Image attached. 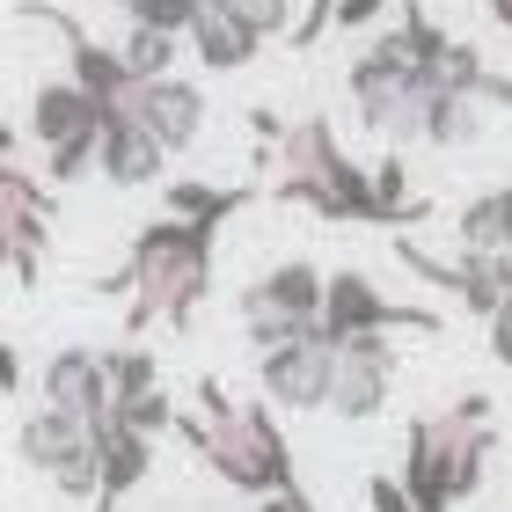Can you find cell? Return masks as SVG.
<instances>
[{
  "instance_id": "cell-28",
  "label": "cell",
  "mask_w": 512,
  "mask_h": 512,
  "mask_svg": "<svg viewBox=\"0 0 512 512\" xmlns=\"http://www.w3.org/2000/svg\"><path fill=\"white\" fill-rule=\"evenodd\" d=\"M15 388H22V359L0 344V395H15Z\"/></svg>"
},
{
  "instance_id": "cell-18",
  "label": "cell",
  "mask_w": 512,
  "mask_h": 512,
  "mask_svg": "<svg viewBox=\"0 0 512 512\" xmlns=\"http://www.w3.org/2000/svg\"><path fill=\"white\" fill-rule=\"evenodd\" d=\"M417 139H425V147H476V139H483V103L476 96H432L425 103V132H417Z\"/></svg>"
},
{
  "instance_id": "cell-25",
  "label": "cell",
  "mask_w": 512,
  "mask_h": 512,
  "mask_svg": "<svg viewBox=\"0 0 512 512\" xmlns=\"http://www.w3.org/2000/svg\"><path fill=\"white\" fill-rule=\"evenodd\" d=\"M366 505H374V512H410V498H403V483H395V476L366 483Z\"/></svg>"
},
{
  "instance_id": "cell-23",
  "label": "cell",
  "mask_w": 512,
  "mask_h": 512,
  "mask_svg": "<svg viewBox=\"0 0 512 512\" xmlns=\"http://www.w3.org/2000/svg\"><path fill=\"white\" fill-rule=\"evenodd\" d=\"M205 8V0H132V30H161V37H176L183 44V30H191V15Z\"/></svg>"
},
{
  "instance_id": "cell-16",
  "label": "cell",
  "mask_w": 512,
  "mask_h": 512,
  "mask_svg": "<svg viewBox=\"0 0 512 512\" xmlns=\"http://www.w3.org/2000/svg\"><path fill=\"white\" fill-rule=\"evenodd\" d=\"M183 37H191V52L213 66V74H235V66H249V59H256V37H249L227 8H213V0H205V8L191 15V30H183Z\"/></svg>"
},
{
  "instance_id": "cell-33",
  "label": "cell",
  "mask_w": 512,
  "mask_h": 512,
  "mask_svg": "<svg viewBox=\"0 0 512 512\" xmlns=\"http://www.w3.org/2000/svg\"><path fill=\"white\" fill-rule=\"evenodd\" d=\"M213 8H220V0H213Z\"/></svg>"
},
{
  "instance_id": "cell-8",
  "label": "cell",
  "mask_w": 512,
  "mask_h": 512,
  "mask_svg": "<svg viewBox=\"0 0 512 512\" xmlns=\"http://www.w3.org/2000/svg\"><path fill=\"white\" fill-rule=\"evenodd\" d=\"M15 447L37 476H52L66 498H81V505L96 498V432L88 425H74V417H59V410H30L22 432H15Z\"/></svg>"
},
{
  "instance_id": "cell-3",
  "label": "cell",
  "mask_w": 512,
  "mask_h": 512,
  "mask_svg": "<svg viewBox=\"0 0 512 512\" xmlns=\"http://www.w3.org/2000/svg\"><path fill=\"white\" fill-rule=\"evenodd\" d=\"M491 447H498V403L491 395H461L454 410L417 417L403 476H395L403 498H410V512H454L461 498H476Z\"/></svg>"
},
{
  "instance_id": "cell-5",
  "label": "cell",
  "mask_w": 512,
  "mask_h": 512,
  "mask_svg": "<svg viewBox=\"0 0 512 512\" xmlns=\"http://www.w3.org/2000/svg\"><path fill=\"white\" fill-rule=\"evenodd\" d=\"M315 330H322V344H344V337H388V330H439V315L381 293L366 271H337V278H322Z\"/></svg>"
},
{
  "instance_id": "cell-19",
  "label": "cell",
  "mask_w": 512,
  "mask_h": 512,
  "mask_svg": "<svg viewBox=\"0 0 512 512\" xmlns=\"http://www.w3.org/2000/svg\"><path fill=\"white\" fill-rule=\"evenodd\" d=\"M118 66H125L132 81H161V74H176V37H161V30H125Z\"/></svg>"
},
{
  "instance_id": "cell-17",
  "label": "cell",
  "mask_w": 512,
  "mask_h": 512,
  "mask_svg": "<svg viewBox=\"0 0 512 512\" xmlns=\"http://www.w3.org/2000/svg\"><path fill=\"white\" fill-rule=\"evenodd\" d=\"M249 205V191L235 183V191H213V183H169V220L198 227V235H220V220H235Z\"/></svg>"
},
{
  "instance_id": "cell-10",
  "label": "cell",
  "mask_w": 512,
  "mask_h": 512,
  "mask_svg": "<svg viewBox=\"0 0 512 512\" xmlns=\"http://www.w3.org/2000/svg\"><path fill=\"white\" fill-rule=\"evenodd\" d=\"M395 388V344L388 337H344L330 344V381H322V410L337 417H381Z\"/></svg>"
},
{
  "instance_id": "cell-21",
  "label": "cell",
  "mask_w": 512,
  "mask_h": 512,
  "mask_svg": "<svg viewBox=\"0 0 512 512\" xmlns=\"http://www.w3.org/2000/svg\"><path fill=\"white\" fill-rule=\"evenodd\" d=\"M110 425H125V432H139V439H161V432L176 425L169 388H147V395H132V403H118V410H110Z\"/></svg>"
},
{
  "instance_id": "cell-26",
  "label": "cell",
  "mask_w": 512,
  "mask_h": 512,
  "mask_svg": "<svg viewBox=\"0 0 512 512\" xmlns=\"http://www.w3.org/2000/svg\"><path fill=\"white\" fill-rule=\"evenodd\" d=\"M330 8H337V0H308V15L293 22V44H315L322 30H330Z\"/></svg>"
},
{
  "instance_id": "cell-32",
  "label": "cell",
  "mask_w": 512,
  "mask_h": 512,
  "mask_svg": "<svg viewBox=\"0 0 512 512\" xmlns=\"http://www.w3.org/2000/svg\"><path fill=\"white\" fill-rule=\"evenodd\" d=\"M118 8H132V0H118Z\"/></svg>"
},
{
  "instance_id": "cell-27",
  "label": "cell",
  "mask_w": 512,
  "mask_h": 512,
  "mask_svg": "<svg viewBox=\"0 0 512 512\" xmlns=\"http://www.w3.org/2000/svg\"><path fill=\"white\" fill-rule=\"evenodd\" d=\"M491 359H498V366H512V300L491 315Z\"/></svg>"
},
{
  "instance_id": "cell-24",
  "label": "cell",
  "mask_w": 512,
  "mask_h": 512,
  "mask_svg": "<svg viewBox=\"0 0 512 512\" xmlns=\"http://www.w3.org/2000/svg\"><path fill=\"white\" fill-rule=\"evenodd\" d=\"M381 8H388V0H337L330 22H337V30H366V22H374Z\"/></svg>"
},
{
  "instance_id": "cell-14",
  "label": "cell",
  "mask_w": 512,
  "mask_h": 512,
  "mask_svg": "<svg viewBox=\"0 0 512 512\" xmlns=\"http://www.w3.org/2000/svg\"><path fill=\"white\" fill-rule=\"evenodd\" d=\"M147 469H154V439H139V432H125V425H103L96 432V512H118L139 483H147Z\"/></svg>"
},
{
  "instance_id": "cell-29",
  "label": "cell",
  "mask_w": 512,
  "mask_h": 512,
  "mask_svg": "<svg viewBox=\"0 0 512 512\" xmlns=\"http://www.w3.org/2000/svg\"><path fill=\"white\" fill-rule=\"evenodd\" d=\"M491 198H498V242L512 249V183H505V191H491Z\"/></svg>"
},
{
  "instance_id": "cell-31",
  "label": "cell",
  "mask_w": 512,
  "mask_h": 512,
  "mask_svg": "<svg viewBox=\"0 0 512 512\" xmlns=\"http://www.w3.org/2000/svg\"><path fill=\"white\" fill-rule=\"evenodd\" d=\"M491 22H498V30H512V0H491Z\"/></svg>"
},
{
  "instance_id": "cell-2",
  "label": "cell",
  "mask_w": 512,
  "mask_h": 512,
  "mask_svg": "<svg viewBox=\"0 0 512 512\" xmlns=\"http://www.w3.org/2000/svg\"><path fill=\"white\" fill-rule=\"evenodd\" d=\"M103 293H132L125 322L132 330H154V322H169V330H191L198 300L213 293V235H198V227L183 220H147L132 235V256L125 271L110 278Z\"/></svg>"
},
{
  "instance_id": "cell-13",
  "label": "cell",
  "mask_w": 512,
  "mask_h": 512,
  "mask_svg": "<svg viewBox=\"0 0 512 512\" xmlns=\"http://www.w3.org/2000/svg\"><path fill=\"white\" fill-rule=\"evenodd\" d=\"M44 410L74 417V425L103 432L110 425V388H103V352H52L44 359Z\"/></svg>"
},
{
  "instance_id": "cell-9",
  "label": "cell",
  "mask_w": 512,
  "mask_h": 512,
  "mask_svg": "<svg viewBox=\"0 0 512 512\" xmlns=\"http://www.w3.org/2000/svg\"><path fill=\"white\" fill-rule=\"evenodd\" d=\"M44 249H52V191L37 176H22L15 161H0V264L22 286H37Z\"/></svg>"
},
{
  "instance_id": "cell-4",
  "label": "cell",
  "mask_w": 512,
  "mask_h": 512,
  "mask_svg": "<svg viewBox=\"0 0 512 512\" xmlns=\"http://www.w3.org/2000/svg\"><path fill=\"white\" fill-rule=\"evenodd\" d=\"M271 191L286 205H308L322 220H374L381 227V205H374V183L352 154L337 147V132L322 118H300L293 132H278V176Z\"/></svg>"
},
{
  "instance_id": "cell-22",
  "label": "cell",
  "mask_w": 512,
  "mask_h": 512,
  "mask_svg": "<svg viewBox=\"0 0 512 512\" xmlns=\"http://www.w3.org/2000/svg\"><path fill=\"white\" fill-rule=\"evenodd\" d=\"M220 8L235 15L256 44H264V37H293V0H220Z\"/></svg>"
},
{
  "instance_id": "cell-20",
  "label": "cell",
  "mask_w": 512,
  "mask_h": 512,
  "mask_svg": "<svg viewBox=\"0 0 512 512\" xmlns=\"http://www.w3.org/2000/svg\"><path fill=\"white\" fill-rule=\"evenodd\" d=\"M103 388H110V410L132 403V395H147V388H161L154 352H103Z\"/></svg>"
},
{
  "instance_id": "cell-30",
  "label": "cell",
  "mask_w": 512,
  "mask_h": 512,
  "mask_svg": "<svg viewBox=\"0 0 512 512\" xmlns=\"http://www.w3.org/2000/svg\"><path fill=\"white\" fill-rule=\"evenodd\" d=\"M0 161H15V125L0 118Z\"/></svg>"
},
{
  "instance_id": "cell-12",
  "label": "cell",
  "mask_w": 512,
  "mask_h": 512,
  "mask_svg": "<svg viewBox=\"0 0 512 512\" xmlns=\"http://www.w3.org/2000/svg\"><path fill=\"white\" fill-rule=\"evenodd\" d=\"M256 381L278 410H322V381H330V344L322 330H300L286 344H271L264 359H256Z\"/></svg>"
},
{
  "instance_id": "cell-6",
  "label": "cell",
  "mask_w": 512,
  "mask_h": 512,
  "mask_svg": "<svg viewBox=\"0 0 512 512\" xmlns=\"http://www.w3.org/2000/svg\"><path fill=\"white\" fill-rule=\"evenodd\" d=\"M30 139L44 147V161H52L59 183H74L96 169V139H103V110L81 96L74 81H44L30 96Z\"/></svg>"
},
{
  "instance_id": "cell-7",
  "label": "cell",
  "mask_w": 512,
  "mask_h": 512,
  "mask_svg": "<svg viewBox=\"0 0 512 512\" xmlns=\"http://www.w3.org/2000/svg\"><path fill=\"white\" fill-rule=\"evenodd\" d=\"M315 315H322V271L300 264V256H293V264H278V271H264L242 293V322H249L256 352H271V344L315 330Z\"/></svg>"
},
{
  "instance_id": "cell-1",
  "label": "cell",
  "mask_w": 512,
  "mask_h": 512,
  "mask_svg": "<svg viewBox=\"0 0 512 512\" xmlns=\"http://www.w3.org/2000/svg\"><path fill=\"white\" fill-rule=\"evenodd\" d=\"M198 403H205V417L183 425V432L198 439L205 469H213L220 483H235L242 498H271L278 512H315L308 498H300L293 447H286V432H278V417L264 403H235L213 374L198 381Z\"/></svg>"
},
{
  "instance_id": "cell-15",
  "label": "cell",
  "mask_w": 512,
  "mask_h": 512,
  "mask_svg": "<svg viewBox=\"0 0 512 512\" xmlns=\"http://www.w3.org/2000/svg\"><path fill=\"white\" fill-rule=\"evenodd\" d=\"M161 169H169V154H161L139 125H103V139H96V176H110L118 191H139V183H161Z\"/></svg>"
},
{
  "instance_id": "cell-11",
  "label": "cell",
  "mask_w": 512,
  "mask_h": 512,
  "mask_svg": "<svg viewBox=\"0 0 512 512\" xmlns=\"http://www.w3.org/2000/svg\"><path fill=\"white\" fill-rule=\"evenodd\" d=\"M125 125H139L154 139L161 154H183L191 139L205 132V96L183 74H161V81H139L132 88V110H125Z\"/></svg>"
}]
</instances>
